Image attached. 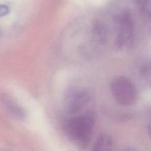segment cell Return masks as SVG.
I'll list each match as a JSON object with an SVG mask.
<instances>
[{"label": "cell", "instance_id": "obj_2", "mask_svg": "<svg viewBox=\"0 0 151 151\" xmlns=\"http://www.w3.org/2000/svg\"><path fill=\"white\" fill-rule=\"evenodd\" d=\"M114 100L121 106H131L137 98V91L133 83L125 77H119L111 84Z\"/></svg>", "mask_w": 151, "mask_h": 151}, {"label": "cell", "instance_id": "obj_3", "mask_svg": "<svg viewBox=\"0 0 151 151\" xmlns=\"http://www.w3.org/2000/svg\"><path fill=\"white\" fill-rule=\"evenodd\" d=\"M118 27V35L116 38V45L124 46L130 39L133 32V22L130 14L126 12L118 15L115 20Z\"/></svg>", "mask_w": 151, "mask_h": 151}, {"label": "cell", "instance_id": "obj_7", "mask_svg": "<svg viewBox=\"0 0 151 151\" xmlns=\"http://www.w3.org/2000/svg\"><path fill=\"white\" fill-rule=\"evenodd\" d=\"M8 13V7L4 5H0V16H5Z\"/></svg>", "mask_w": 151, "mask_h": 151}, {"label": "cell", "instance_id": "obj_1", "mask_svg": "<svg viewBox=\"0 0 151 151\" xmlns=\"http://www.w3.org/2000/svg\"><path fill=\"white\" fill-rule=\"evenodd\" d=\"M93 127L94 119L87 113L68 119L65 123V131L70 139L84 148L91 139Z\"/></svg>", "mask_w": 151, "mask_h": 151}, {"label": "cell", "instance_id": "obj_5", "mask_svg": "<svg viewBox=\"0 0 151 151\" xmlns=\"http://www.w3.org/2000/svg\"><path fill=\"white\" fill-rule=\"evenodd\" d=\"M6 105L7 106V109L10 111V113L18 119L20 120H23L25 117H26V114H25V111L22 109L19 106H18L14 101L7 99L5 102Z\"/></svg>", "mask_w": 151, "mask_h": 151}, {"label": "cell", "instance_id": "obj_6", "mask_svg": "<svg viewBox=\"0 0 151 151\" xmlns=\"http://www.w3.org/2000/svg\"><path fill=\"white\" fill-rule=\"evenodd\" d=\"M143 13H149L151 11V0H134Z\"/></svg>", "mask_w": 151, "mask_h": 151}, {"label": "cell", "instance_id": "obj_4", "mask_svg": "<svg viewBox=\"0 0 151 151\" xmlns=\"http://www.w3.org/2000/svg\"><path fill=\"white\" fill-rule=\"evenodd\" d=\"M113 142L112 137L107 134L101 135L96 140L94 145L93 150H109L112 148Z\"/></svg>", "mask_w": 151, "mask_h": 151}]
</instances>
